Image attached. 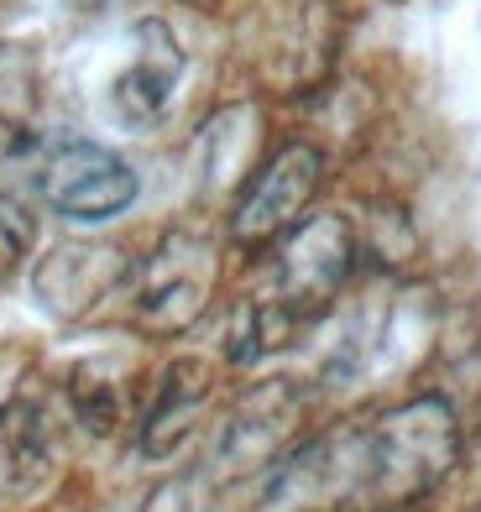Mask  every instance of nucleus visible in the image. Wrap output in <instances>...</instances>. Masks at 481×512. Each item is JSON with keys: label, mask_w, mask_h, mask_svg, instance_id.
Returning a JSON list of instances; mask_svg holds the SVG:
<instances>
[{"label": "nucleus", "mask_w": 481, "mask_h": 512, "mask_svg": "<svg viewBox=\"0 0 481 512\" xmlns=\"http://www.w3.org/2000/svg\"><path fill=\"white\" fill-rule=\"evenodd\" d=\"M225 272H231V246L220 220H173L131 251L116 319L142 340H183L215 314Z\"/></svg>", "instance_id": "1"}, {"label": "nucleus", "mask_w": 481, "mask_h": 512, "mask_svg": "<svg viewBox=\"0 0 481 512\" xmlns=\"http://www.w3.org/2000/svg\"><path fill=\"white\" fill-rule=\"evenodd\" d=\"M361 455V512H414L461 471L466 424L445 392H408L361 418Z\"/></svg>", "instance_id": "2"}, {"label": "nucleus", "mask_w": 481, "mask_h": 512, "mask_svg": "<svg viewBox=\"0 0 481 512\" xmlns=\"http://www.w3.org/2000/svg\"><path fill=\"white\" fill-rule=\"evenodd\" d=\"M314 398L319 387L304 377H288V371H272V377L236 387L215 408V424L199 450V471L210 476L215 492L262 481L314 429Z\"/></svg>", "instance_id": "3"}, {"label": "nucleus", "mask_w": 481, "mask_h": 512, "mask_svg": "<svg viewBox=\"0 0 481 512\" xmlns=\"http://www.w3.org/2000/svg\"><path fill=\"white\" fill-rule=\"evenodd\" d=\"M330 183V152L314 136H283V142L262 147L251 173L236 183V194L220 209L225 246L241 262H257L278 246L293 225H304Z\"/></svg>", "instance_id": "4"}, {"label": "nucleus", "mask_w": 481, "mask_h": 512, "mask_svg": "<svg viewBox=\"0 0 481 512\" xmlns=\"http://www.w3.org/2000/svg\"><path fill=\"white\" fill-rule=\"evenodd\" d=\"M21 168H27V199L79 236L126 220L142 199V173L95 136H48Z\"/></svg>", "instance_id": "5"}, {"label": "nucleus", "mask_w": 481, "mask_h": 512, "mask_svg": "<svg viewBox=\"0 0 481 512\" xmlns=\"http://www.w3.org/2000/svg\"><path fill=\"white\" fill-rule=\"evenodd\" d=\"M361 418L319 424L257 481V512H361Z\"/></svg>", "instance_id": "6"}, {"label": "nucleus", "mask_w": 481, "mask_h": 512, "mask_svg": "<svg viewBox=\"0 0 481 512\" xmlns=\"http://www.w3.org/2000/svg\"><path fill=\"white\" fill-rule=\"evenodd\" d=\"M220 356H168L163 366L142 382L131 418V450L152 465H173L194 439L210 434L215 408H220Z\"/></svg>", "instance_id": "7"}, {"label": "nucleus", "mask_w": 481, "mask_h": 512, "mask_svg": "<svg viewBox=\"0 0 481 512\" xmlns=\"http://www.w3.org/2000/svg\"><path fill=\"white\" fill-rule=\"evenodd\" d=\"M126 272H131V251L116 241H100V236H68L53 246H37L32 267H27V283L37 309L58 319V324H84L95 314H116L121 304V288H126Z\"/></svg>", "instance_id": "8"}, {"label": "nucleus", "mask_w": 481, "mask_h": 512, "mask_svg": "<svg viewBox=\"0 0 481 512\" xmlns=\"http://www.w3.org/2000/svg\"><path fill=\"white\" fill-rule=\"evenodd\" d=\"M68 450V418L58 403V387L48 382H16L0 398V497L32 502L63 471Z\"/></svg>", "instance_id": "9"}, {"label": "nucleus", "mask_w": 481, "mask_h": 512, "mask_svg": "<svg viewBox=\"0 0 481 512\" xmlns=\"http://www.w3.org/2000/svg\"><path fill=\"white\" fill-rule=\"evenodd\" d=\"M262 84L283 95H314L335 63V11L325 0H262L251 37Z\"/></svg>", "instance_id": "10"}, {"label": "nucleus", "mask_w": 481, "mask_h": 512, "mask_svg": "<svg viewBox=\"0 0 481 512\" xmlns=\"http://www.w3.org/2000/svg\"><path fill=\"white\" fill-rule=\"evenodd\" d=\"M183 84V48L168 21L147 16L142 27H136V58L116 74L110 84V110H116V121L131 126V131H152L163 126V115L173 110V95Z\"/></svg>", "instance_id": "11"}, {"label": "nucleus", "mask_w": 481, "mask_h": 512, "mask_svg": "<svg viewBox=\"0 0 481 512\" xmlns=\"http://www.w3.org/2000/svg\"><path fill=\"white\" fill-rule=\"evenodd\" d=\"M58 387V403L68 429L84 434V439H116L131 434V418H136V398H142V382H131L116 361H74L53 382Z\"/></svg>", "instance_id": "12"}, {"label": "nucleus", "mask_w": 481, "mask_h": 512, "mask_svg": "<svg viewBox=\"0 0 481 512\" xmlns=\"http://www.w3.org/2000/svg\"><path fill=\"white\" fill-rule=\"evenodd\" d=\"M42 110H48V74H42V58L27 42H0V168L27 162L42 142H48Z\"/></svg>", "instance_id": "13"}, {"label": "nucleus", "mask_w": 481, "mask_h": 512, "mask_svg": "<svg viewBox=\"0 0 481 512\" xmlns=\"http://www.w3.org/2000/svg\"><path fill=\"white\" fill-rule=\"evenodd\" d=\"M37 246H42V209L27 194L0 189V288L32 267Z\"/></svg>", "instance_id": "14"}, {"label": "nucleus", "mask_w": 481, "mask_h": 512, "mask_svg": "<svg viewBox=\"0 0 481 512\" xmlns=\"http://www.w3.org/2000/svg\"><path fill=\"white\" fill-rule=\"evenodd\" d=\"M210 502H215V486H210V476H204L199 460H194V465L168 471L163 481H157L152 492L142 497V512H210Z\"/></svg>", "instance_id": "15"}, {"label": "nucleus", "mask_w": 481, "mask_h": 512, "mask_svg": "<svg viewBox=\"0 0 481 512\" xmlns=\"http://www.w3.org/2000/svg\"><path fill=\"white\" fill-rule=\"evenodd\" d=\"M74 11H95V6H105V0H68Z\"/></svg>", "instance_id": "16"}, {"label": "nucleus", "mask_w": 481, "mask_h": 512, "mask_svg": "<svg viewBox=\"0 0 481 512\" xmlns=\"http://www.w3.org/2000/svg\"><path fill=\"white\" fill-rule=\"evenodd\" d=\"M476 512H481V507H476Z\"/></svg>", "instance_id": "17"}]
</instances>
